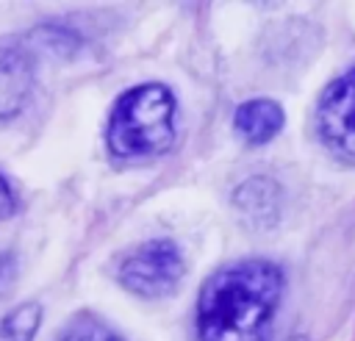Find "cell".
Wrapping results in <instances>:
<instances>
[{
  "mask_svg": "<svg viewBox=\"0 0 355 341\" xmlns=\"http://www.w3.org/2000/svg\"><path fill=\"white\" fill-rule=\"evenodd\" d=\"M36 83V50L25 39L0 42V122L22 114Z\"/></svg>",
  "mask_w": 355,
  "mask_h": 341,
  "instance_id": "5",
  "label": "cell"
},
{
  "mask_svg": "<svg viewBox=\"0 0 355 341\" xmlns=\"http://www.w3.org/2000/svg\"><path fill=\"white\" fill-rule=\"evenodd\" d=\"M183 277V255L172 241L155 238L133 247L119 263V283L147 299L175 291Z\"/></svg>",
  "mask_w": 355,
  "mask_h": 341,
  "instance_id": "3",
  "label": "cell"
},
{
  "mask_svg": "<svg viewBox=\"0 0 355 341\" xmlns=\"http://www.w3.org/2000/svg\"><path fill=\"white\" fill-rule=\"evenodd\" d=\"M42 322V308L36 302H22L11 313L0 316V341H33Z\"/></svg>",
  "mask_w": 355,
  "mask_h": 341,
  "instance_id": "7",
  "label": "cell"
},
{
  "mask_svg": "<svg viewBox=\"0 0 355 341\" xmlns=\"http://www.w3.org/2000/svg\"><path fill=\"white\" fill-rule=\"evenodd\" d=\"M233 125H236V130L244 141L266 144L283 128V108L272 100H247L236 108Z\"/></svg>",
  "mask_w": 355,
  "mask_h": 341,
  "instance_id": "6",
  "label": "cell"
},
{
  "mask_svg": "<svg viewBox=\"0 0 355 341\" xmlns=\"http://www.w3.org/2000/svg\"><path fill=\"white\" fill-rule=\"evenodd\" d=\"M14 208H17V197H14L11 186L6 183V177L0 175V219H8L14 213Z\"/></svg>",
  "mask_w": 355,
  "mask_h": 341,
  "instance_id": "10",
  "label": "cell"
},
{
  "mask_svg": "<svg viewBox=\"0 0 355 341\" xmlns=\"http://www.w3.org/2000/svg\"><path fill=\"white\" fill-rule=\"evenodd\" d=\"M175 141V97L161 83L125 91L108 119V147L128 161L164 155Z\"/></svg>",
  "mask_w": 355,
  "mask_h": 341,
  "instance_id": "2",
  "label": "cell"
},
{
  "mask_svg": "<svg viewBox=\"0 0 355 341\" xmlns=\"http://www.w3.org/2000/svg\"><path fill=\"white\" fill-rule=\"evenodd\" d=\"M283 297V272L269 261L216 269L197 299L200 341H269Z\"/></svg>",
  "mask_w": 355,
  "mask_h": 341,
  "instance_id": "1",
  "label": "cell"
},
{
  "mask_svg": "<svg viewBox=\"0 0 355 341\" xmlns=\"http://www.w3.org/2000/svg\"><path fill=\"white\" fill-rule=\"evenodd\" d=\"M316 136L333 155L355 161V69L322 91L316 103Z\"/></svg>",
  "mask_w": 355,
  "mask_h": 341,
  "instance_id": "4",
  "label": "cell"
},
{
  "mask_svg": "<svg viewBox=\"0 0 355 341\" xmlns=\"http://www.w3.org/2000/svg\"><path fill=\"white\" fill-rule=\"evenodd\" d=\"M14 277H17V258L11 252H3L0 255V297L8 294V288L14 286Z\"/></svg>",
  "mask_w": 355,
  "mask_h": 341,
  "instance_id": "9",
  "label": "cell"
},
{
  "mask_svg": "<svg viewBox=\"0 0 355 341\" xmlns=\"http://www.w3.org/2000/svg\"><path fill=\"white\" fill-rule=\"evenodd\" d=\"M58 341H122V335L114 333L105 322H100V319L83 313V316L72 319V324L61 333Z\"/></svg>",
  "mask_w": 355,
  "mask_h": 341,
  "instance_id": "8",
  "label": "cell"
}]
</instances>
